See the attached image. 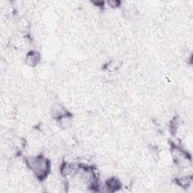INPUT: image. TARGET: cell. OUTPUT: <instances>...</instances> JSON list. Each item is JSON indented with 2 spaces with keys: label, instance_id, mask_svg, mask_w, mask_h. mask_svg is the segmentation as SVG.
Segmentation results:
<instances>
[{
  "label": "cell",
  "instance_id": "cell-4",
  "mask_svg": "<svg viewBox=\"0 0 193 193\" xmlns=\"http://www.w3.org/2000/svg\"><path fill=\"white\" fill-rule=\"evenodd\" d=\"M178 182H179V183L180 184V185H183V186H186V185H189V183L191 182V180L189 179V177H184L180 178Z\"/></svg>",
  "mask_w": 193,
  "mask_h": 193
},
{
  "label": "cell",
  "instance_id": "cell-1",
  "mask_svg": "<svg viewBox=\"0 0 193 193\" xmlns=\"http://www.w3.org/2000/svg\"><path fill=\"white\" fill-rule=\"evenodd\" d=\"M76 170V167L73 164H68L66 163L62 166L61 168V174L64 176H68L70 175L71 174H73L74 171Z\"/></svg>",
  "mask_w": 193,
  "mask_h": 193
},
{
  "label": "cell",
  "instance_id": "cell-2",
  "mask_svg": "<svg viewBox=\"0 0 193 193\" xmlns=\"http://www.w3.org/2000/svg\"><path fill=\"white\" fill-rule=\"evenodd\" d=\"M107 187H108V189H110L111 190L114 191L120 186V183L116 179L112 178V179H109V180H107Z\"/></svg>",
  "mask_w": 193,
  "mask_h": 193
},
{
  "label": "cell",
  "instance_id": "cell-3",
  "mask_svg": "<svg viewBox=\"0 0 193 193\" xmlns=\"http://www.w3.org/2000/svg\"><path fill=\"white\" fill-rule=\"evenodd\" d=\"M38 60H39V57L36 53L31 54V55H28L27 57V63L31 66H35V65H36Z\"/></svg>",
  "mask_w": 193,
  "mask_h": 193
}]
</instances>
